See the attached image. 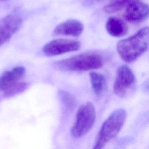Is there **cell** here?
<instances>
[{
	"mask_svg": "<svg viewBox=\"0 0 149 149\" xmlns=\"http://www.w3.org/2000/svg\"><path fill=\"white\" fill-rule=\"evenodd\" d=\"M149 47V27L140 29L134 35L120 40L116 49L120 57L126 62L135 61Z\"/></svg>",
	"mask_w": 149,
	"mask_h": 149,
	"instance_id": "obj_1",
	"label": "cell"
},
{
	"mask_svg": "<svg viewBox=\"0 0 149 149\" xmlns=\"http://www.w3.org/2000/svg\"><path fill=\"white\" fill-rule=\"evenodd\" d=\"M126 118V112L125 109L120 108L113 111L103 122L93 149H103L119 133Z\"/></svg>",
	"mask_w": 149,
	"mask_h": 149,
	"instance_id": "obj_2",
	"label": "cell"
},
{
	"mask_svg": "<svg viewBox=\"0 0 149 149\" xmlns=\"http://www.w3.org/2000/svg\"><path fill=\"white\" fill-rule=\"evenodd\" d=\"M102 57L95 53H83L59 61L54 66L63 72H85L96 69L102 65Z\"/></svg>",
	"mask_w": 149,
	"mask_h": 149,
	"instance_id": "obj_3",
	"label": "cell"
},
{
	"mask_svg": "<svg viewBox=\"0 0 149 149\" xmlns=\"http://www.w3.org/2000/svg\"><path fill=\"white\" fill-rule=\"evenodd\" d=\"M96 118L95 109L91 102H87L78 109L76 119L71 129V134L75 138L86 135L93 127Z\"/></svg>",
	"mask_w": 149,
	"mask_h": 149,
	"instance_id": "obj_4",
	"label": "cell"
},
{
	"mask_svg": "<svg viewBox=\"0 0 149 149\" xmlns=\"http://www.w3.org/2000/svg\"><path fill=\"white\" fill-rule=\"evenodd\" d=\"M136 78L132 70L126 65L120 66L116 71L113 91L119 97L128 96L134 89Z\"/></svg>",
	"mask_w": 149,
	"mask_h": 149,
	"instance_id": "obj_5",
	"label": "cell"
},
{
	"mask_svg": "<svg viewBox=\"0 0 149 149\" xmlns=\"http://www.w3.org/2000/svg\"><path fill=\"white\" fill-rule=\"evenodd\" d=\"M22 23V17L17 13L9 14L0 19V47L19 30Z\"/></svg>",
	"mask_w": 149,
	"mask_h": 149,
	"instance_id": "obj_6",
	"label": "cell"
},
{
	"mask_svg": "<svg viewBox=\"0 0 149 149\" xmlns=\"http://www.w3.org/2000/svg\"><path fill=\"white\" fill-rule=\"evenodd\" d=\"M80 47L81 44L77 41L56 39L45 44L42 48V52L47 56H52L76 51Z\"/></svg>",
	"mask_w": 149,
	"mask_h": 149,
	"instance_id": "obj_7",
	"label": "cell"
},
{
	"mask_svg": "<svg viewBox=\"0 0 149 149\" xmlns=\"http://www.w3.org/2000/svg\"><path fill=\"white\" fill-rule=\"evenodd\" d=\"M123 17L131 23H141L149 17V5L139 0L134 1L126 7Z\"/></svg>",
	"mask_w": 149,
	"mask_h": 149,
	"instance_id": "obj_8",
	"label": "cell"
},
{
	"mask_svg": "<svg viewBox=\"0 0 149 149\" xmlns=\"http://www.w3.org/2000/svg\"><path fill=\"white\" fill-rule=\"evenodd\" d=\"M26 74L24 66H17L10 70L3 72L0 76V91L4 92L9 88L19 82Z\"/></svg>",
	"mask_w": 149,
	"mask_h": 149,
	"instance_id": "obj_9",
	"label": "cell"
},
{
	"mask_svg": "<svg viewBox=\"0 0 149 149\" xmlns=\"http://www.w3.org/2000/svg\"><path fill=\"white\" fill-rule=\"evenodd\" d=\"M84 26L79 20L70 19L57 25L54 30V34L56 36H79L83 32Z\"/></svg>",
	"mask_w": 149,
	"mask_h": 149,
	"instance_id": "obj_10",
	"label": "cell"
},
{
	"mask_svg": "<svg viewBox=\"0 0 149 149\" xmlns=\"http://www.w3.org/2000/svg\"><path fill=\"white\" fill-rule=\"evenodd\" d=\"M105 27L107 32L115 37L123 36L128 31L127 24L121 19L115 16H111L108 19Z\"/></svg>",
	"mask_w": 149,
	"mask_h": 149,
	"instance_id": "obj_11",
	"label": "cell"
},
{
	"mask_svg": "<svg viewBox=\"0 0 149 149\" xmlns=\"http://www.w3.org/2000/svg\"><path fill=\"white\" fill-rule=\"evenodd\" d=\"M89 76L94 93L97 96L101 95L106 87L107 80L103 74L95 72H90Z\"/></svg>",
	"mask_w": 149,
	"mask_h": 149,
	"instance_id": "obj_12",
	"label": "cell"
},
{
	"mask_svg": "<svg viewBox=\"0 0 149 149\" xmlns=\"http://www.w3.org/2000/svg\"><path fill=\"white\" fill-rule=\"evenodd\" d=\"M136 0H111L104 7V10L106 13H112L118 12L126 7L132 2Z\"/></svg>",
	"mask_w": 149,
	"mask_h": 149,
	"instance_id": "obj_13",
	"label": "cell"
},
{
	"mask_svg": "<svg viewBox=\"0 0 149 149\" xmlns=\"http://www.w3.org/2000/svg\"><path fill=\"white\" fill-rule=\"evenodd\" d=\"M58 95L61 102L69 109H73L76 105V100L74 96L65 90H59Z\"/></svg>",
	"mask_w": 149,
	"mask_h": 149,
	"instance_id": "obj_14",
	"label": "cell"
},
{
	"mask_svg": "<svg viewBox=\"0 0 149 149\" xmlns=\"http://www.w3.org/2000/svg\"><path fill=\"white\" fill-rule=\"evenodd\" d=\"M29 86L26 82L19 81L3 92L6 97H11L25 91Z\"/></svg>",
	"mask_w": 149,
	"mask_h": 149,
	"instance_id": "obj_15",
	"label": "cell"
},
{
	"mask_svg": "<svg viewBox=\"0 0 149 149\" xmlns=\"http://www.w3.org/2000/svg\"><path fill=\"white\" fill-rule=\"evenodd\" d=\"M7 1V0H0V2H3V1Z\"/></svg>",
	"mask_w": 149,
	"mask_h": 149,
	"instance_id": "obj_16",
	"label": "cell"
},
{
	"mask_svg": "<svg viewBox=\"0 0 149 149\" xmlns=\"http://www.w3.org/2000/svg\"><path fill=\"white\" fill-rule=\"evenodd\" d=\"M96 1H98V2H99V1H104V0H96Z\"/></svg>",
	"mask_w": 149,
	"mask_h": 149,
	"instance_id": "obj_17",
	"label": "cell"
}]
</instances>
